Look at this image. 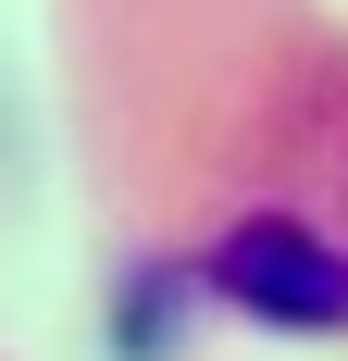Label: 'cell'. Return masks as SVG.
Instances as JSON below:
<instances>
[{"label":"cell","instance_id":"6da1fadb","mask_svg":"<svg viewBox=\"0 0 348 361\" xmlns=\"http://www.w3.org/2000/svg\"><path fill=\"white\" fill-rule=\"evenodd\" d=\"M211 287L237 299V312H261V324H348V250L336 237H311V224H286V212H249L211 237Z\"/></svg>","mask_w":348,"mask_h":361}]
</instances>
